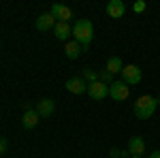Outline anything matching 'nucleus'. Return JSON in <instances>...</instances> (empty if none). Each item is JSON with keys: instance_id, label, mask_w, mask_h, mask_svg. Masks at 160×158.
<instances>
[{"instance_id": "nucleus-7", "label": "nucleus", "mask_w": 160, "mask_h": 158, "mask_svg": "<svg viewBox=\"0 0 160 158\" xmlns=\"http://www.w3.org/2000/svg\"><path fill=\"white\" fill-rule=\"evenodd\" d=\"M41 122V115L37 113V109H26L24 111V118H22V126L26 130H32L37 128V124Z\"/></svg>"}, {"instance_id": "nucleus-13", "label": "nucleus", "mask_w": 160, "mask_h": 158, "mask_svg": "<svg viewBox=\"0 0 160 158\" xmlns=\"http://www.w3.org/2000/svg\"><path fill=\"white\" fill-rule=\"evenodd\" d=\"M128 154H132V156L145 154V141H143V137H130V141H128Z\"/></svg>"}, {"instance_id": "nucleus-16", "label": "nucleus", "mask_w": 160, "mask_h": 158, "mask_svg": "<svg viewBox=\"0 0 160 158\" xmlns=\"http://www.w3.org/2000/svg\"><path fill=\"white\" fill-rule=\"evenodd\" d=\"M98 81H100V84H105V85H111V84H113V75L105 69V71H100V73H98Z\"/></svg>"}, {"instance_id": "nucleus-14", "label": "nucleus", "mask_w": 160, "mask_h": 158, "mask_svg": "<svg viewBox=\"0 0 160 158\" xmlns=\"http://www.w3.org/2000/svg\"><path fill=\"white\" fill-rule=\"evenodd\" d=\"M64 51H66V58H68V60H77V58L81 56L83 47H81L77 41H68V43H66V47H64Z\"/></svg>"}, {"instance_id": "nucleus-4", "label": "nucleus", "mask_w": 160, "mask_h": 158, "mask_svg": "<svg viewBox=\"0 0 160 158\" xmlns=\"http://www.w3.org/2000/svg\"><path fill=\"white\" fill-rule=\"evenodd\" d=\"M109 96L113 100H126V98L130 96V90H128V85L124 84V81H113L109 85Z\"/></svg>"}, {"instance_id": "nucleus-12", "label": "nucleus", "mask_w": 160, "mask_h": 158, "mask_svg": "<svg viewBox=\"0 0 160 158\" xmlns=\"http://www.w3.org/2000/svg\"><path fill=\"white\" fill-rule=\"evenodd\" d=\"M37 30H41V32H45V30H49V28H53L56 26V17L51 15V13H41L37 17Z\"/></svg>"}, {"instance_id": "nucleus-17", "label": "nucleus", "mask_w": 160, "mask_h": 158, "mask_svg": "<svg viewBox=\"0 0 160 158\" xmlns=\"http://www.w3.org/2000/svg\"><path fill=\"white\" fill-rule=\"evenodd\" d=\"M81 77H83V79H86V84H94V81H98V75L94 73V71H92V69H86V71H83V75H81Z\"/></svg>"}, {"instance_id": "nucleus-6", "label": "nucleus", "mask_w": 160, "mask_h": 158, "mask_svg": "<svg viewBox=\"0 0 160 158\" xmlns=\"http://www.w3.org/2000/svg\"><path fill=\"white\" fill-rule=\"evenodd\" d=\"M66 90L71 94H83V92H88V84L83 77H71L66 81Z\"/></svg>"}, {"instance_id": "nucleus-5", "label": "nucleus", "mask_w": 160, "mask_h": 158, "mask_svg": "<svg viewBox=\"0 0 160 158\" xmlns=\"http://www.w3.org/2000/svg\"><path fill=\"white\" fill-rule=\"evenodd\" d=\"M88 94L94 100H102V98L109 96V85L100 84V81H94V84H88Z\"/></svg>"}, {"instance_id": "nucleus-21", "label": "nucleus", "mask_w": 160, "mask_h": 158, "mask_svg": "<svg viewBox=\"0 0 160 158\" xmlns=\"http://www.w3.org/2000/svg\"><path fill=\"white\" fill-rule=\"evenodd\" d=\"M130 158H143V156H130Z\"/></svg>"}, {"instance_id": "nucleus-11", "label": "nucleus", "mask_w": 160, "mask_h": 158, "mask_svg": "<svg viewBox=\"0 0 160 158\" xmlns=\"http://www.w3.org/2000/svg\"><path fill=\"white\" fill-rule=\"evenodd\" d=\"M53 109H56V103L51 98H41L37 103V113L41 118H49L51 113H53Z\"/></svg>"}, {"instance_id": "nucleus-9", "label": "nucleus", "mask_w": 160, "mask_h": 158, "mask_svg": "<svg viewBox=\"0 0 160 158\" xmlns=\"http://www.w3.org/2000/svg\"><path fill=\"white\" fill-rule=\"evenodd\" d=\"M124 13H126V4L122 0H109V4H107V15L109 17L120 19V17H124Z\"/></svg>"}, {"instance_id": "nucleus-20", "label": "nucleus", "mask_w": 160, "mask_h": 158, "mask_svg": "<svg viewBox=\"0 0 160 158\" xmlns=\"http://www.w3.org/2000/svg\"><path fill=\"white\" fill-rule=\"evenodd\" d=\"M149 158H160V150H156L154 154H149Z\"/></svg>"}, {"instance_id": "nucleus-8", "label": "nucleus", "mask_w": 160, "mask_h": 158, "mask_svg": "<svg viewBox=\"0 0 160 158\" xmlns=\"http://www.w3.org/2000/svg\"><path fill=\"white\" fill-rule=\"evenodd\" d=\"M49 13L58 22H71V17H73V11H71L68 7H64V4H51Z\"/></svg>"}, {"instance_id": "nucleus-3", "label": "nucleus", "mask_w": 160, "mask_h": 158, "mask_svg": "<svg viewBox=\"0 0 160 158\" xmlns=\"http://www.w3.org/2000/svg\"><path fill=\"white\" fill-rule=\"evenodd\" d=\"M122 77H124V84L126 85H137V84H141L143 73H141V69L137 64H126L122 69Z\"/></svg>"}, {"instance_id": "nucleus-15", "label": "nucleus", "mask_w": 160, "mask_h": 158, "mask_svg": "<svg viewBox=\"0 0 160 158\" xmlns=\"http://www.w3.org/2000/svg\"><path fill=\"white\" fill-rule=\"evenodd\" d=\"M122 69H124V62H122V58L113 56V58H109V60H107V71H109L111 75L122 73Z\"/></svg>"}, {"instance_id": "nucleus-18", "label": "nucleus", "mask_w": 160, "mask_h": 158, "mask_svg": "<svg viewBox=\"0 0 160 158\" xmlns=\"http://www.w3.org/2000/svg\"><path fill=\"white\" fill-rule=\"evenodd\" d=\"M145 9H148V2H145V0H137L135 4H132V11L135 13H143Z\"/></svg>"}, {"instance_id": "nucleus-1", "label": "nucleus", "mask_w": 160, "mask_h": 158, "mask_svg": "<svg viewBox=\"0 0 160 158\" xmlns=\"http://www.w3.org/2000/svg\"><path fill=\"white\" fill-rule=\"evenodd\" d=\"M73 37L75 41L83 47V51L88 49V45L92 43V38H94V26L90 19H77L73 26Z\"/></svg>"}, {"instance_id": "nucleus-10", "label": "nucleus", "mask_w": 160, "mask_h": 158, "mask_svg": "<svg viewBox=\"0 0 160 158\" xmlns=\"http://www.w3.org/2000/svg\"><path fill=\"white\" fill-rule=\"evenodd\" d=\"M53 34L58 41H66V38L73 34V26L68 24V22H56L53 26Z\"/></svg>"}, {"instance_id": "nucleus-19", "label": "nucleus", "mask_w": 160, "mask_h": 158, "mask_svg": "<svg viewBox=\"0 0 160 158\" xmlns=\"http://www.w3.org/2000/svg\"><path fill=\"white\" fill-rule=\"evenodd\" d=\"M7 147H9V141H7L4 137H0V156L7 154Z\"/></svg>"}, {"instance_id": "nucleus-2", "label": "nucleus", "mask_w": 160, "mask_h": 158, "mask_svg": "<svg viewBox=\"0 0 160 158\" xmlns=\"http://www.w3.org/2000/svg\"><path fill=\"white\" fill-rule=\"evenodd\" d=\"M160 105V98H154V96H139L135 103V115L139 120H148L152 118V113L156 111V107Z\"/></svg>"}]
</instances>
